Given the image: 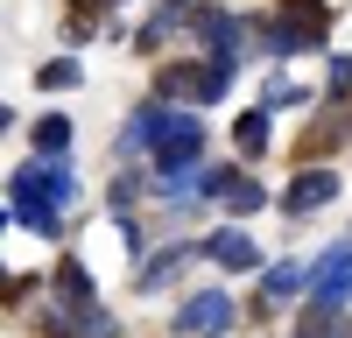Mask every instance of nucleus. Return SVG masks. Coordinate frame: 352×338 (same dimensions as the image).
Here are the masks:
<instances>
[{"label":"nucleus","mask_w":352,"mask_h":338,"mask_svg":"<svg viewBox=\"0 0 352 338\" xmlns=\"http://www.w3.org/2000/svg\"><path fill=\"white\" fill-rule=\"evenodd\" d=\"M36 78H43V92H71V84H78L85 71H78V64H64V56H56V64H43Z\"/></svg>","instance_id":"4468645a"},{"label":"nucleus","mask_w":352,"mask_h":338,"mask_svg":"<svg viewBox=\"0 0 352 338\" xmlns=\"http://www.w3.org/2000/svg\"><path fill=\"white\" fill-rule=\"evenodd\" d=\"M338 197V169H303L296 183H289V212H317Z\"/></svg>","instance_id":"39448f33"},{"label":"nucleus","mask_w":352,"mask_h":338,"mask_svg":"<svg viewBox=\"0 0 352 338\" xmlns=\"http://www.w3.org/2000/svg\"><path fill=\"white\" fill-rule=\"evenodd\" d=\"M310 296L331 303V310L352 303V247H324V254H317V268H310Z\"/></svg>","instance_id":"7ed1b4c3"},{"label":"nucleus","mask_w":352,"mask_h":338,"mask_svg":"<svg viewBox=\"0 0 352 338\" xmlns=\"http://www.w3.org/2000/svg\"><path fill=\"white\" fill-rule=\"evenodd\" d=\"M204 254H212L219 268H254V261H261V247H254V240L240 233V225H219V233L204 240Z\"/></svg>","instance_id":"423d86ee"},{"label":"nucleus","mask_w":352,"mask_h":338,"mask_svg":"<svg viewBox=\"0 0 352 338\" xmlns=\"http://www.w3.org/2000/svg\"><path fill=\"white\" fill-rule=\"evenodd\" d=\"M296 338H345V317H338L331 303H317V310H310V324H303Z\"/></svg>","instance_id":"9b49d317"},{"label":"nucleus","mask_w":352,"mask_h":338,"mask_svg":"<svg viewBox=\"0 0 352 338\" xmlns=\"http://www.w3.org/2000/svg\"><path fill=\"white\" fill-rule=\"evenodd\" d=\"M106 8H113V0H106Z\"/></svg>","instance_id":"f3484780"},{"label":"nucleus","mask_w":352,"mask_h":338,"mask_svg":"<svg viewBox=\"0 0 352 338\" xmlns=\"http://www.w3.org/2000/svg\"><path fill=\"white\" fill-rule=\"evenodd\" d=\"M310 92H303V84H289V78H268V113L275 106H303Z\"/></svg>","instance_id":"2eb2a0df"},{"label":"nucleus","mask_w":352,"mask_h":338,"mask_svg":"<svg viewBox=\"0 0 352 338\" xmlns=\"http://www.w3.org/2000/svg\"><path fill=\"white\" fill-rule=\"evenodd\" d=\"M43 331H50V338H113V317H106L92 296L56 289V296H50V310H43Z\"/></svg>","instance_id":"f03ea898"},{"label":"nucleus","mask_w":352,"mask_h":338,"mask_svg":"<svg viewBox=\"0 0 352 338\" xmlns=\"http://www.w3.org/2000/svg\"><path fill=\"white\" fill-rule=\"evenodd\" d=\"M352 84V56H331V92H345Z\"/></svg>","instance_id":"dca6fc26"},{"label":"nucleus","mask_w":352,"mask_h":338,"mask_svg":"<svg viewBox=\"0 0 352 338\" xmlns=\"http://www.w3.org/2000/svg\"><path fill=\"white\" fill-rule=\"evenodd\" d=\"M226 324H232V296L226 289H204V296H190L184 310H176V338H212Z\"/></svg>","instance_id":"20e7f679"},{"label":"nucleus","mask_w":352,"mask_h":338,"mask_svg":"<svg viewBox=\"0 0 352 338\" xmlns=\"http://www.w3.org/2000/svg\"><path fill=\"white\" fill-rule=\"evenodd\" d=\"M148 155H155V169H197V155H204V120H197V113H169V106H162Z\"/></svg>","instance_id":"f257e3e1"},{"label":"nucleus","mask_w":352,"mask_h":338,"mask_svg":"<svg viewBox=\"0 0 352 338\" xmlns=\"http://www.w3.org/2000/svg\"><path fill=\"white\" fill-rule=\"evenodd\" d=\"M303 282H310V275H303L296 261H275V268H268V282H261V296H268V303H289Z\"/></svg>","instance_id":"0eeeda50"},{"label":"nucleus","mask_w":352,"mask_h":338,"mask_svg":"<svg viewBox=\"0 0 352 338\" xmlns=\"http://www.w3.org/2000/svg\"><path fill=\"white\" fill-rule=\"evenodd\" d=\"M36 148H43V155H64V148H71V120H64V113L36 120Z\"/></svg>","instance_id":"9d476101"},{"label":"nucleus","mask_w":352,"mask_h":338,"mask_svg":"<svg viewBox=\"0 0 352 338\" xmlns=\"http://www.w3.org/2000/svg\"><path fill=\"white\" fill-rule=\"evenodd\" d=\"M176 268H184V247H169L162 261H148V268H141V289H162V282H176Z\"/></svg>","instance_id":"f8f14e48"},{"label":"nucleus","mask_w":352,"mask_h":338,"mask_svg":"<svg viewBox=\"0 0 352 338\" xmlns=\"http://www.w3.org/2000/svg\"><path fill=\"white\" fill-rule=\"evenodd\" d=\"M261 197H268V190H261L254 177H232V190H226V212H261Z\"/></svg>","instance_id":"ddd939ff"},{"label":"nucleus","mask_w":352,"mask_h":338,"mask_svg":"<svg viewBox=\"0 0 352 338\" xmlns=\"http://www.w3.org/2000/svg\"><path fill=\"white\" fill-rule=\"evenodd\" d=\"M204 43H212V56H232V43H240V28H232V14H197Z\"/></svg>","instance_id":"6e6552de"},{"label":"nucleus","mask_w":352,"mask_h":338,"mask_svg":"<svg viewBox=\"0 0 352 338\" xmlns=\"http://www.w3.org/2000/svg\"><path fill=\"white\" fill-rule=\"evenodd\" d=\"M232 141H240V155H261V148H268V113H240Z\"/></svg>","instance_id":"1a4fd4ad"}]
</instances>
